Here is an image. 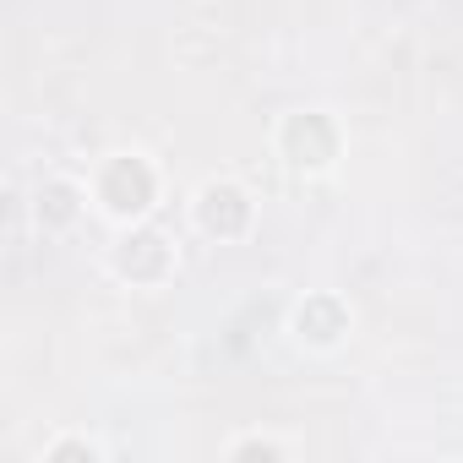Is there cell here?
Segmentation results:
<instances>
[{
    "instance_id": "1",
    "label": "cell",
    "mask_w": 463,
    "mask_h": 463,
    "mask_svg": "<svg viewBox=\"0 0 463 463\" xmlns=\"http://www.w3.org/2000/svg\"><path fill=\"white\" fill-rule=\"evenodd\" d=\"M88 191H93V213L120 229V223H142L158 218L164 196H169V175L153 153L142 147H115L104 158L88 164Z\"/></svg>"
},
{
    "instance_id": "2",
    "label": "cell",
    "mask_w": 463,
    "mask_h": 463,
    "mask_svg": "<svg viewBox=\"0 0 463 463\" xmlns=\"http://www.w3.org/2000/svg\"><path fill=\"white\" fill-rule=\"evenodd\" d=\"M273 158L295 175V180H327L344 169L349 158V131L333 109L322 104H300V109H284L273 120Z\"/></svg>"
},
{
    "instance_id": "3",
    "label": "cell",
    "mask_w": 463,
    "mask_h": 463,
    "mask_svg": "<svg viewBox=\"0 0 463 463\" xmlns=\"http://www.w3.org/2000/svg\"><path fill=\"white\" fill-rule=\"evenodd\" d=\"M104 273L120 284V289H169L180 279V241L158 218H142V223H120L109 246H104Z\"/></svg>"
},
{
    "instance_id": "4",
    "label": "cell",
    "mask_w": 463,
    "mask_h": 463,
    "mask_svg": "<svg viewBox=\"0 0 463 463\" xmlns=\"http://www.w3.org/2000/svg\"><path fill=\"white\" fill-rule=\"evenodd\" d=\"M185 218L213 246H246L262 223V207H257V191L241 175H202L185 196Z\"/></svg>"
},
{
    "instance_id": "5",
    "label": "cell",
    "mask_w": 463,
    "mask_h": 463,
    "mask_svg": "<svg viewBox=\"0 0 463 463\" xmlns=\"http://www.w3.org/2000/svg\"><path fill=\"white\" fill-rule=\"evenodd\" d=\"M93 213V191H88V175H71V169H44L28 191V223L39 241H71L82 218Z\"/></svg>"
},
{
    "instance_id": "6",
    "label": "cell",
    "mask_w": 463,
    "mask_h": 463,
    "mask_svg": "<svg viewBox=\"0 0 463 463\" xmlns=\"http://www.w3.org/2000/svg\"><path fill=\"white\" fill-rule=\"evenodd\" d=\"M284 333L295 349L306 354H338L349 338H354V306L344 289H306L289 317H284Z\"/></svg>"
},
{
    "instance_id": "7",
    "label": "cell",
    "mask_w": 463,
    "mask_h": 463,
    "mask_svg": "<svg viewBox=\"0 0 463 463\" xmlns=\"http://www.w3.org/2000/svg\"><path fill=\"white\" fill-rule=\"evenodd\" d=\"M229 463H295L306 447L295 441V436H284V430H273V425H246V430H235L223 447H218Z\"/></svg>"
},
{
    "instance_id": "8",
    "label": "cell",
    "mask_w": 463,
    "mask_h": 463,
    "mask_svg": "<svg viewBox=\"0 0 463 463\" xmlns=\"http://www.w3.org/2000/svg\"><path fill=\"white\" fill-rule=\"evenodd\" d=\"M109 458H115V447L82 425H61L39 441V463H109Z\"/></svg>"
}]
</instances>
